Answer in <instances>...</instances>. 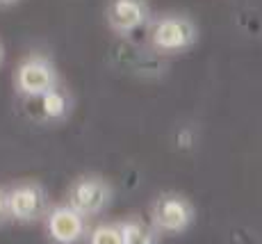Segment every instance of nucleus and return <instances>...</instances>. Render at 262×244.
I'll list each match as a JSON object with an SVG mask.
<instances>
[{
	"label": "nucleus",
	"instance_id": "1",
	"mask_svg": "<svg viewBox=\"0 0 262 244\" xmlns=\"http://www.w3.org/2000/svg\"><path fill=\"white\" fill-rule=\"evenodd\" d=\"M16 89L28 98H41L46 91L57 87V73L55 67L41 55H30L16 69Z\"/></svg>",
	"mask_w": 262,
	"mask_h": 244
},
{
	"label": "nucleus",
	"instance_id": "2",
	"mask_svg": "<svg viewBox=\"0 0 262 244\" xmlns=\"http://www.w3.org/2000/svg\"><path fill=\"white\" fill-rule=\"evenodd\" d=\"M7 192V212L16 221H34L41 217L46 196L37 182H21Z\"/></svg>",
	"mask_w": 262,
	"mask_h": 244
},
{
	"label": "nucleus",
	"instance_id": "3",
	"mask_svg": "<svg viewBox=\"0 0 262 244\" xmlns=\"http://www.w3.org/2000/svg\"><path fill=\"white\" fill-rule=\"evenodd\" d=\"M194 42V28L183 16H164L153 28V44L162 50H180Z\"/></svg>",
	"mask_w": 262,
	"mask_h": 244
},
{
	"label": "nucleus",
	"instance_id": "4",
	"mask_svg": "<svg viewBox=\"0 0 262 244\" xmlns=\"http://www.w3.org/2000/svg\"><path fill=\"white\" fill-rule=\"evenodd\" d=\"M107 196H110V190L103 180L82 178V180H78L73 185L71 194H69V206L78 215H96L107 203Z\"/></svg>",
	"mask_w": 262,
	"mask_h": 244
},
{
	"label": "nucleus",
	"instance_id": "5",
	"mask_svg": "<svg viewBox=\"0 0 262 244\" xmlns=\"http://www.w3.org/2000/svg\"><path fill=\"white\" fill-rule=\"evenodd\" d=\"M48 235L57 244H75L82 237V215L73 210L71 206H59L50 210L48 215Z\"/></svg>",
	"mask_w": 262,
	"mask_h": 244
},
{
	"label": "nucleus",
	"instance_id": "6",
	"mask_svg": "<svg viewBox=\"0 0 262 244\" xmlns=\"http://www.w3.org/2000/svg\"><path fill=\"white\" fill-rule=\"evenodd\" d=\"M107 18L117 32H133L146 21V7L142 0H112Z\"/></svg>",
	"mask_w": 262,
	"mask_h": 244
},
{
	"label": "nucleus",
	"instance_id": "7",
	"mask_svg": "<svg viewBox=\"0 0 262 244\" xmlns=\"http://www.w3.org/2000/svg\"><path fill=\"white\" fill-rule=\"evenodd\" d=\"M155 221L164 231H183L189 223V208L180 196H164L155 206Z\"/></svg>",
	"mask_w": 262,
	"mask_h": 244
},
{
	"label": "nucleus",
	"instance_id": "8",
	"mask_svg": "<svg viewBox=\"0 0 262 244\" xmlns=\"http://www.w3.org/2000/svg\"><path fill=\"white\" fill-rule=\"evenodd\" d=\"M121 233V244H153V231H150L146 223L139 221H125L123 226L119 228Z\"/></svg>",
	"mask_w": 262,
	"mask_h": 244
},
{
	"label": "nucleus",
	"instance_id": "9",
	"mask_svg": "<svg viewBox=\"0 0 262 244\" xmlns=\"http://www.w3.org/2000/svg\"><path fill=\"white\" fill-rule=\"evenodd\" d=\"M67 108H69L67 96H64L57 87L46 91V94L41 96V110L48 119H62V116L67 114Z\"/></svg>",
	"mask_w": 262,
	"mask_h": 244
},
{
	"label": "nucleus",
	"instance_id": "10",
	"mask_svg": "<svg viewBox=\"0 0 262 244\" xmlns=\"http://www.w3.org/2000/svg\"><path fill=\"white\" fill-rule=\"evenodd\" d=\"M89 244H121V233L117 226H98L92 233Z\"/></svg>",
	"mask_w": 262,
	"mask_h": 244
},
{
	"label": "nucleus",
	"instance_id": "11",
	"mask_svg": "<svg viewBox=\"0 0 262 244\" xmlns=\"http://www.w3.org/2000/svg\"><path fill=\"white\" fill-rule=\"evenodd\" d=\"M9 219V212H7V192L0 190V223H5Z\"/></svg>",
	"mask_w": 262,
	"mask_h": 244
},
{
	"label": "nucleus",
	"instance_id": "12",
	"mask_svg": "<svg viewBox=\"0 0 262 244\" xmlns=\"http://www.w3.org/2000/svg\"><path fill=\"white\" fill-rule=\"evenodd\" d=\"M18 0H0V7H9V5H16Z\"/></svg>",
	"mask_w": 262,
	"mask_h": 244
},
{
	"label": "nucleus",
	"instance_id": "13",
	"mask_svg": "<svg viewBox=\"0 0 262 244\" xmlns=\"http://www.w3.org/2000/svg\"><path fill=\"white\" fill-rule=\"evenodd\" d=\"M0 64H3V46H0Z\"/></svg>",
	"mask_w": 262,
	"mask_h": 244
}]
</instances>
